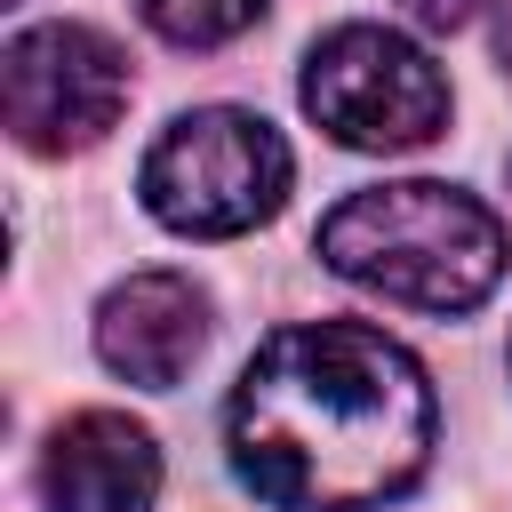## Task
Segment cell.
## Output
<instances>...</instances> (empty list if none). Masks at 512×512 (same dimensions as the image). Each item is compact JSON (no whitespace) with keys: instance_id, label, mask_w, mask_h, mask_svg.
I'll list each match as a JSON object with an SVG mask.
<instances>
[{"instance_id":"1","label":"cell","mask_w":512,"mask_h":512,"mask_svg":"<svg viewBox=\"0 0 512 512\" xmlns=\"http://www.w3.org/2000/svg\"><path fill=\"white\" fill-rule=\"evenodd\" d=\"M432 440L424 360L368 320L272 328L224 400L232 472L272 512H384L424 480Z\"/></svg>"},{"instance_id":"9","label":"cell","mask_w":512,"mask_h":512,"mask_svg":"<svg viewBox=\"0 0 512 512\" xmlns=\"http://www.w3.org/2000/svg\"><path fill=\"white\" fill-rule=\"evenodd\" d=\"M400 8H408V24H424V32H456V24L480 16V0H400Z\"/></svg>"},{"instance_id":"3","label":"cell","mask_w":512,"mask_h":512,"mask_svg":"<svg viewBox=\"0 0 512 512\" xmlns=\"http://www.w3.org/2000/svg\"><path fill=\"white\" fill-rule=\"evenodd\" d=\"M296 184V160L280 144V128L248 104H192L176 112L144 168H136V192L152 208V224L184 232V240H240L256 224L280 216Z\"/></svg>"},{"instance_id":"2","label":"cell","mask_w":512,"mask_h":512,"mask_svg":"<svg viewBox=\"0 0 512 512\" xmlns=\"http://www.w3.org/2000/svg\"><path fill=\"white\" fill-rule=\"evenodd\" d=\"M320 264L352 288H376L408 312H472L504 280V224L464 184L400 176L360 184L320 216Z\"/></svg>"},{"instance_id":"8","label":"cell","mask_w":512,"mask_h":512,"mask_svg":"<svg viewBox=\"0 0 512 512\" xmlns=\"http://www.w3.org/2000/svg\"><path fill=\"white\" fill-rule=\"evenodd\" d=\"M272 0H136V16L168 40V48H224L240 40Z\"/></svg>"},{"instance_id":"5","label":"cell","mask_w":512,"mask_h":512,"mask_svg":"<svg viewBox=\"0 0 512 512\" xmlns=\"http://www.w3.org/2000/svg\"><path fill=\"white\" fill-rule=\"evenodd\" d=\"M128 56L96 24H24L0 48V120L24 152H88L128 112Z\"/></svg>"},{"instance_id":"10","label":"cell","mask_w":512,"mask_h":512,"mask_svg":"<svg viewBox=\"0 0 512 512\" xmlns=\"http://www.w3.org/2000/svg\"><path fill=\"white\" fill-rule=\"evenodd\" d=\"M496 56L512 64V0H504V16H496Z\"/></svg>"},{"instance_id":"7","label":"cell","mask_w":512,"mask_h":512,"mask_svg":"<svg viewBox=\"0 0 512 512\" xmlns=\"http://www.w3.org/2000/svg\"><path fill=\"white\" fill-rule=\"evenodd\" d=\"M160 496V440L120 408H80L40 448V504L48 512H152Z\"/></svg>"},{"instance_id":"6","label":"cell","mask_w":512,"mask_h":512,"mask_svg":"<svg viewBox=\"0 0 512 512\" xmlns=\"http://www.w3.org/2000/svg\"><path fill=\"white\" fill-rule=\"evenodd\" d=\"M208 352V288L192 272H128L96 304V360L136 392H176Z\"/></svg>"},{"instance_id":"4","label":"cell","mask_w":512,"mask_h":512,"mask_svg":"<svg viewBox=\"0 0 512 512\" xmlns=\"http://www.w3.org/2000/svg\"><path fill=\"white\" fill-rule=\"evenodd\" d=\"M296 96L344 152H416L448 128V72L392 24L320 32Z\"/></svg>"}]
</instances>
